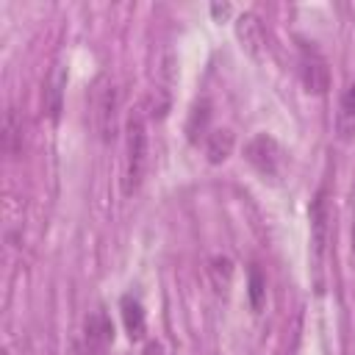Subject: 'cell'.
I'll use <instances>...</instances> for the list:
<instances>
[{"label": "cell", "mask_w": 355, "mask_h": 355, "mask_svg": "<svg viewBox=\"0 0 355 355\" xmlns=\"http://www.w3.org/2000/svg\"><path fill=\"white\" fill-rule=\"evenodd\" d=\"M230 272H233V266H230V261L227 258H214L211 261V275H214V286H216V291H225L227 288V283H230Z\"/></svg>", "instance_id": "9a60e30c"}, {"label": "cell", "mask_w": 355, "mask_h": 355, "mask_svg": "<svg viewBox=\"0 0 355 355\" xmlns=\"http://www.w3.org/2000/svg\"><path fill=\"white\" fill-rule=\"evenodd\" d=\"M83 338H86V347L89 349H103L111 338H114V327H111V319L103 313V311H94L86 324H83Z\"/></svg>", "instance_id": "ba28073f"}, {"label": "cell", "mask_w": 355, "mask_h": 355, "mask_svg": "<svg viewBox=\"0 0 355 355\" xmlns=\"http://www.w3.org/2000/svg\"><path fill=\"white\" fill-rule=\"evenodd\" d=\"M147 172V125L141 114H130L125 122V180L122 191L130 197L139 191Z\"/></svg>", "instance_id": "6da1fadb"}, {"label": "cell", "mask_w": 355, "mask_h": 355, "mask_svg": "<svg viewBox=\"0 0 355 355\" xmlns=\"http://www.w3.org/2000/svg\"><path fill=\"white\" fill-rule=\"evenodd\" d=\"M244 155H247V161L255 166L258 175H263V178H269V180L280 178L286 155H283L280 144H277L269 133H258V136H252V139L247 141V147H244Z\"/></svg>", "instance_id": "3957f363"}, {"label": "cell", "mask_w": 355, "mask_h": 355, "mask_svg": "<svg viewBox=\"0 0 355 355\" xmlns=\"http://www.w3.org/2000/svg\"><path fill=\"white\" fill-rule=\"evenodd\" d=\"M327 239H330V197H327V186H322L311 202V244L316 261H322L327 250Z\"/></svg>", "instance_id": "8992f818"}, {"label": "cell", "mask_w": 355, "mask_h": 355, "mask_svg": "<svg viewBox=\"0 0 355 355\" xmlns=\"http://www.w3.org/2000/svg\"><path fill=\"white\" fill-rule=\"evenodd\" d=\"M236 39L241 42L244 53H250L252 58L263 61L269 55V33H266L261 17L252 11H241L236 17Z\"/></svg>", "instance_id": "5b68a950"}, {"label": "cell", "mask_w": 355, "mask_h": 355, "mask_svg": "<svg viewBox=\"0 0 355 355\" xmlns=\"http://www.w3.org/2000/svg\"><path fill=\"white\" fill-rule=\"evenodd\" d=\"M116 108H119L116 86L105 75L97 78V83H94V128L103 141H111L116 136Z\"/></svg>", "instance_id": "277c9868"}, {"label": "cell", "mask_w": 355, "mask_h": 355, "mask_svg": "<svg viewBox=\"0 0 355 355\" xmlns=\"http://www.w3.org/2000/svg\"><path fill=\"white\" fill-rule=\"evenodd\" d=\"M233 153V133L227 128L222 130H211L205 136V155L211 164H222L227 155Z\"/></svg>", "instance_id": "8fae6325"}, {"label": "cell", "mask_w": 355, "mask_h": 355, "mask_svg": "<svg viewBox=\"0 0 355 355\" xmlns=\"http://www.w3.org/2000/svg\"><path fill=\"white\" fill-rule=\"evenodd\" d=\"M144 355H161V344L150 341V344H147V349H144Z\"/></svg>", "instance_id": "e0dca14e"}, {"label": "cell", "mask_w": 355, "mask_h": 355, "mask_svg": "<svg viewBox=\"0 0 355 355\" xmlns=\"http://www.w3.org/2000/svg\"><path fill=\"white\" fill-rule=\"evenodd\" d=\"M211 14H214V17H227V14H230V6H227V3H222V6L216 3V6H211Z\"/></svg>", "instance_id": "2e32d148"}, {"label": "cell", "mask_w": 355, "mask_h": 355, "mask_svg": "<svg viewBox=\"0 0 355 355\" xmlns=\"http://www.w3.org/2000/svg\"><path fill=\"white\" fill-rule=\"evenodd\" d=\"M64 86H67V72L61 67H55L53 75H50V83H47V114H50L53 122H58V116H61Z\"/></svg>", "instance_id": "4fadbf2b"}, {"label": "cell", "mask_w": 355, "mask_h": 355, "mask_svg": "<svg viewBox=\"0 0 355 355\" xmlns=\"http://www.w3.org/2000/svg\"><path fill=\"white\" fill-rule=\"evenodd\" d=\"M3 150L11 158H17L22 153V119H19L17 108L6 111V119H3Z\"/></svg>", "instance_id": "30bf717a"}, {"label": "cell", "mask_w": 355, "mask_h": 355, "mask_svg": "<svg viewBox=\"0 0 355 355\" xmlns=\"http://www.w3.org/2000/svg\"><path fill=\"white\" fill-rule=\"evenodd\" d=\"M208 122H211V105L208 100H200L191 105V114H189V122H186V133L191 141H197L200 136L205 139L211 130H208Z\"/></svg>", "instance_id": "7c38bea8"}, {"label": "cell", "mask_w": 355, "mask_h": 355, "mask_svg": "<svg viewBox=\"0 0 355 355\" xmlns=\"http://www.w3.org/2000/svg\"><path fill=\"white\" fill-rule=\"evenodd\" d=\"M336 130L341 139H349L355 133V83H349L341 94L338 114H336Z\"/></svg>", "instance_id": "9c48e42d"}, {"label": "cell", "mask_w": 355, "mask_h": 355, "mask_svg": "<svg viewBox=\"0 0 355 355\" xmlns=\"http://www.w3.org/2000/svg\"><path fill=\"white\" fill-rule=\"evenodd\" d=\"M263 294H266V280H263V272L252 263L250 266V305L258 311L261 302H263Z\"/></svg>", "instance_id": "5bb4252c"}, {"label": "cell", "mask_w": 355, "mask_h": 355, "mask_svg": "<svg viewBox=\"0 0 355 355\" xmlns=\"http://www.w3.org/2000/svg\"><path fill=\"white\" fill-rule=\"evenodd\" d=\"M119 311H122V322H125V330L133 341H141L144 338V330H147V319H144V308L141 302L133 297V294H125L119 300Z\"/></svg>", "instance_id": "52a82bcc"}, {"label": "cell", "mask_w": 355, "mask_h": 355, "mask_svg": "<svg viewBox=\"0 0 355 355\" xmlns=\"http://www.w3.org/2000/svg\"><path fill=\"white\" fill-rule=\"evenodd\" d=\"M297 72H300V80H302V86H305L308 94H324L330 89V67H327V58L308 39H300V47H297Z\"/></svg>", "instance_id": "7a4b0ae2"}]
</instances>
